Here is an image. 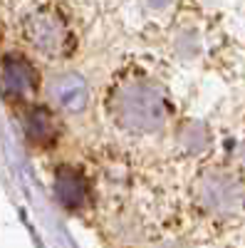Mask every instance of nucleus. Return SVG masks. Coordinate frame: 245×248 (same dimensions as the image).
<instances>
[{"instance_id": "5", "label": "nucleus", "mask_w": 245, "mask_h": 248, "mask_svg": "<svg viewBox=\"0 0 245 248\" xmlns=\"http://www.w3.org/2000/svg\"><path fill=\"white\" fill-rule=\"evenodd\" d=\"M25 134L28 139L37 141V144H47L55 137V119L50 109L43 107H32L28 119H25Z\"/></svg>"}, {"instance_id": "3", "label": "nucleus", "mask_w": 245, "mask_h": 248, "mask_svg": "<svg viewBox=\"0 0 245 248\" xmlns=\"http://www.w3.org/2000/svg\"><path fill=\"white\" fill-rule=\"evenodd\" d=\"M47 94L52 99V105L65 114H82L92 102L87 79L77 72H72V70L57 72L55 77H50Z\"/></svg>"}, {"instance_id": "2", "label": "nucleus", "mask_w": 245, "mask_h": 248, "mask_svg": "<svg viewBox=\"0 0 245 248\" xmlns=\"http://www.w3.org/2000/svg\"><path fill=\"white\" fill-rule=\"evenodd\" d=\"M112 107L116 122L127 129L154 132L169 119V99L154 85H144V82H131L127 87H119Z\"/></svg>"}, {"instance_id": "1", "label": "nucleus", "mask_w": 245, "mask_h": 248, "mask_svg": "<svg viewBox=\"0 0 245 248\" xmlns=\"http://www.w3.org/2000/svg\"><path fill=\"white\" fill-rule=\"evenodd\" d=\"M20 32L28 47L40 57L62 60L74 50V35L67 23V15L50 3H37L25 10L20 20Z\"/></svg>"}, {"instance_id": "4", "label": "nucleus", "mask_w": 245, "mask_h": 248, "mask_svg": "<svg viewBox=\"0 0 245 248\" xmlns=\"http://www.w3.org/2000/svg\"><path fill=\"white\" fill-rule=\"evenodd\" d=\"M0 77H3V87L8 90V94L20 99H28L30 94H35L40 85L35 67L23 55H8L3 60V67H0Z\"/></svg>"}]
</instances>
